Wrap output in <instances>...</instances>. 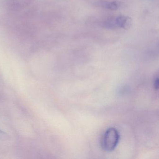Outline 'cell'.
Listing matches in <instances>:
<instances>
[{
  "mask_svg": "<svg viewBox=\"0 0 159 159\" xmlns=\"http://www.w3.org/2000/svg\"><path fill=\"white\" fill-rule=\"evenodd\" d=\"M104 25H105V26H106V27L108 29H114L116 27H118L117 25H116L115 19L114 20L113 19H111V18L107 19L106 22L104 23Z\"/></svg>",
  "mask_w": 159,
  "mask_h": 159,
  "instance_id": "obj_4",
  "label": "cell"
},
{
  "mask_svg": "<svg viewBox=\"0 0 159 159\" xmlns=\"http://www.w3.org/2000/svg\"><path fill=\"white\" fill-rule=\"evenodd\" d=\"M119 131L114 127H110L105 132L101 140V146L105 151H113L117 147L120 140Z\"/></svg>",
  "mask_w": 159,
  "mask_h": 159,
  "instance_id": "obj_1",
  "label": "cell"
},
{
  "mask_svg": "<svg viewBox=\"0 0 159 159\" xmlns=\"http://www.w3.org/2000/svg\"><path fill=\"white\" fill-rule=\"evenodd\" d=\"M3 133V132H2L1 131H0V134H2Z\"/></svg>",
  "mask_w": 159,
  "mask_h": 159,
  "instance_id": "obj_6",
  "label": "cell"
},
{
  "mask_svg": "<svg viewBox=\"0 0 159 159\" xmlns=\"http://www.w3.org/2000/svg\"><path fill=\"white\" fill-rule=\"evenodd\" d=\"M153 86H154V89L156 91L159 89V78H158V75L154 78Z\"/></svg>",
  "mask_w": 159,
  "mask_h": 159,
  "instance_id": "obj_5",
  "label": "cell"
},
{
  "mask_svg": "<svg viewBox=\"0 0 159 159\" xmlns=\"http://www.w3.org/2000/svg\"><path fill=\"white\" fill-rule=\"evenodd\" d=\"M117 26L127 30L131 26L132 20L130 17L125 16H120L115 19Z\"/></svg>",
  "mask_w": 159,
  "mask_h": 159,
  "instance_id": "obj_2",
  "label": "cell"
},
{
  "mask_svg": "<svg viewBox=\"0 0 159 159\" xmlns=\"http://www.w3.org/2000/svg\"><path fill=\"white\" fill-rule=\"evenodd\" d=\"M120 4L117 2H106L104 4V7L106 9L111 11H115L119 8Z\"/></svg>",
  "mask_w": 159,
  "mask_h": 159,
  "instance_id": "obj_3",
  "label": "cell"
}]
</instances>
